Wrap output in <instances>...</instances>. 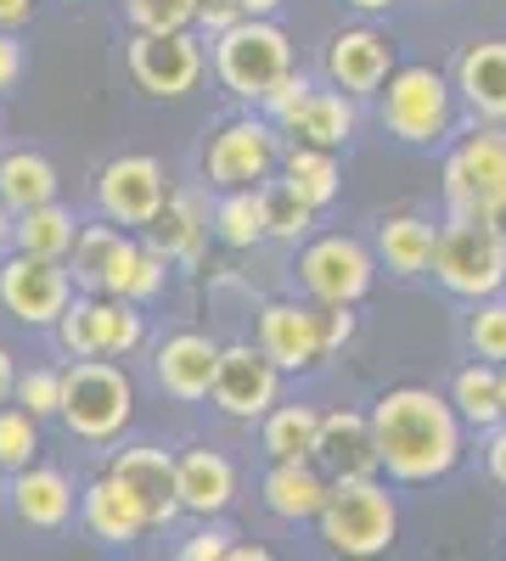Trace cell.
Returning <instances> with one entry per match:
<instances>
[{
    "label": "cell",
    "instance_id": "1",
    "mask_svg": "<svg viewBox=\"0 0 506 561\" xmlns=\"http://www.w3.org/2000/svg\"><path fill=\"white\" fill-rule=\"evenodd\" d=\"M372 438H378V472L400 489L445 483L468 455V421L456 415L450 393L434 388H389L372 410Z\"/></svg>",
    "mask_w": 506,
    "mask_h": 561
},
{
    "label": "cell",
    "instance_id": "2",
    "mask_svg": "<svg viewBox=\"0 0 506 561\" xmlns=\"http://www.w3.org/2000/svg\"><path fill=\"white\" fill-rule=\"evenodd\" d=\"M439 192L450 219H490L506 203V124L479 118L456 140L439 169Z\"/></svg>",
    "mask_w": 506,
    "mask_h": 561
},
{
    "label": "cell",
    "instance_id": "3",
    "mask_svg": "<svg viewBox=\"0 0 506 561\" xmlns=\"http://www.w3.org/2000/svg\"><path fill=\"white\" fill-rule=\"evenodd\" d=\"M321 539L333 556H383L400 539V505L383 478H338L321 505Z\"/></svg>",
    "mask_w": 506,
    "mask_h": 561
},
{
    "label": "cell",
    "instance_id": "4",
    "mask_svg": "<svg viewBox=\"0 0 506 561\" xmlns=\"http://www.w3.org/2000/svg\"><path fill=\"white\" fill-rule=\"evenodd\" d=\"M450 298H495L506 293V237L495 219H445L428 270Z\"/></svg>",
    "mask_w": 506,
    "mask_h": 561
},
{
    "label": "cell",
    "instance_id": "5",
    "mask_svg": "<svg viewBox=\"0 0 506 561\" xmlns=\"http://www.w3.org/2000/svg\"><path fill=\"white\" fill-rule=\"evenodd\" d=\"M378 118L400 147H434L456 124V84L439 68H394L378 90Z\"/></svg>",
    "mask_w": 506,
    "mask_h": 561
},
{
    "label": "cell",
    "instance_id": "6",
    "mask_svg": "<svg viewBox=\"0 0 506 561\" xmlns=\"http://www.w3.org/2000/svg\"><path fill=\"white\" fill-rule=\"evenodd\" d=\"M57 415L68 421V433H79L90 444H108V438H119L130 427L135 388H130V377L113 359L85 354V359H74L63 370V410Z\"/></svg>",
    "mask_w": 506,
    "mask_h": 561
},
{
    "label": "cell",
    "instance_id": "7",
    "mask_svg": "<svg viewBox=\"0 0 506 561\" xmlns=\"http://www.w3.org/2000/svg\"><path fill=\"white\" fill-rule=\"evenodd\" d=\"M288 68H293V45L270 18H237L232 28L214 34V73L237 102L259 107Z\"/></svg>",
    "mask_w": 506,
    "mask_h": 561
},
{
    "label": "cell",
    "instance_id": "8",
    "mask_svg": "<svg viewBox=\"0 0 506 561\" xmlns=\"http://www.w3.org/2000/svg\"><path fill=\"white\" fill-rule=\"evenodd\" d=\"M282 163V124L270 118H232L203 152V180L214 192H237V185H265L270 169Z\"/></svg>",
    "mask_w": 506,
    "mask_h": 561
},
{
    "label": "cell",
    "instance_id": "9",
    "mask_svg": "<svg viewBox=\"0 0 506 561\" xmlns=\"http://www.w3.org/2000/svg\"><path fill=\"white\" fill-rule=\"evenodd\" d=\"M378 280V253L355 237H315L299 253V287L315 304H360Z\"/></svg>",
    "mask_w": 506,
    "mask_h": 561
},
{
    "label": "cell",
    "instance_id": "10",
    "mask_svg": "<svg viewBox=\"0 0 506 561\" xmlns=\"http://www.w3.org/2000/svg\"><path fill=\"white\" fill-rule=\"evenodd\" d=\"M130 79L147 90V96L158 102H175L187 96V90H198L203 79V39L192 28H135L130 39Z\"/></svg>",
    "mask_w": 506,
    "mask_h": 561
},
{
    "label": "cell",
    "instance_id": "11",
    "mask_svg": "<svg viewBox=\"0 0 506 561\" xmlns=\"http://www.w3.org/2000/svg\"><path fill=\"white\" fill-rule=\"evenodd\" d=\"M57 337L74 359H85V354L119 359V354H130L135 343H142V309H135L130 298H108V293L79 298V304L68 298V309L57 320Z\"/></svg>",
    "mask_w": 506,
    "mask_h": 561
},
{
    "label": "cell",
    "instance_id": "12",
    "mask_svg": "<svg viewBox=\"0 0 506 561\" xmlns=\"http://www.w3.org/2000/svg\"><path fill=\"white\" fill-rule=\"evenodd\" d=\"M214 410L232 421H259L276 399H282V370L265 359L259 343H232L214 359V388H209Z\"/></svg>",
    "mask_w": 506,
    "mask_h": 561
},
{
    "label": "cell",
    "instance_id": "13",
    "mask_svg": "<svg viewBox=\"0 0 506 561\" xmlns=\"http://www.w3.org/2000/svg\"><path fill=\"white\" fill-rule=\"evenodd\" d=\"M74 287L63 259H34V253H12L0 264V309L23 325H57L68 309Z\"/></svg>",
    "mask_w": 506,
    "mask_h": 561
},
{
    "label": "cell",
    "instance_id": "14",
    "mask_svg": "<svg viewBox=\"0 0 506 561\" xmlns=\"http://www.w3.org/2000/svg\"><path fill=\"white\" fill-rule=\"evenodd\" d=\"M169 197V185H164V163L147 158V152H130V158H113L97 180V203L113 225H135V230H147L158 219Z\"/></svg>",
    "mask_w": 506,
    "mask_h": 561
},
{
    "label": "cell",
    "instance_id": "15",
    "mask_svg": "<svg viewBox=\"0 0 506 561\" xmlns=\"http://www.w3.org/2000/svg\"><path fill=\"white\" fill-rule=\"evenodd\" d=\"M142 242H130L119 225H90L74 237V280L90 293L108 298H130V280L142 270Z\"/></svg>",
    "mask_w": 506,
    "mask_h": 561
},
{
    "label": "cell",
    "instance_id": "16",
    "mask_svg": "<svg viewBox=\"0 0 506 561\" xmlns=\"http://www.w3.org/2000/svg\"><path fill=\"white\" fill-rule=\"evenodd\" d=\"M394 73V39L378 28H344L327 39V79L344 90V96L366 102L378 96L383 79Z\"/></svg>",
    "mask_w": 506,
    "mask_h": 561
},
{
    "label": "cell",
    "instance_id": "17",
    "mask_svg": "<svg viewBox=\"0 0 506 561\" xmlns=\"http://www.w3.org/2000/svg\"><path fill=\"white\" fill-rule=\"evenodd\" d=\"M259 348L276 370H310L327 359L315 304H265L259 309Z\"/></svg>",
    "mask_w": 506,
    "mask_h": 561
},
{
    "label": "cell",
    "instance_id": "18",
    "mask_svg": "<svg viewBox=\"0 0 506 561\" xmlns=\"http://www.w3.org/2000/svg\"><path fill=\"white\" fill-rule=\"evenodd\" d=\"M315 466H321L333 483H338V478H383V472H378L372 415H366V410H327V415H321Z\"/></svg>",
    "mask_w": 506,
    "mask_h": 561
},
{
    "label": "cell",
    "instance_id": "19",
    "mask_svg": "<svg viewBox=\"0 0 506 561\" xmlns=\"http://www.w3.org/2000/svg\"><path fill=\"white\" fill-rule=\"evenodd\" d=\"M108 472L147 505L153 528H169L180 517V483H175V455L158 449V444H142V449H119Z\"/></svg>",
    "mask_w": 506,
    "mask_h": 561
},
{
    "label": "cell",
    "instance_id": "20",
    "mask_svg": "<svg viewBox=\"0 0 506 561\" xmlns=\"http://www.w3.org/2000/svg\"><path fill=\"white\" fill-rule=\"evenodd\" d=\"M456 102L473 118H495L506 124V39H479L456 62Z\"/></svg>",
    "mask_w": 506,
    "mask_h": 561
},
{
    "label": "cell",
    "instance_id": "21",
    "mask_svg": "<svg viewBox=\"0 0 506 561\" xmlns=\"http://www.w3.org/2000/svg\"><path fill=\"white\" fill-rule=\"evenodd\" d=\"M79 517H85V528H90V539H102V545H135L147 528H153V517H147V505L135 500L113 472H102L97 483L85 489V500H79Z\"/></svg>",
    "mask_w": 506,
    "mask_h": 561
},
{
    "label": "cell",
    "instance_id": "22",
    "mask_svg": "<svg viewBox=\"0 0 506 561\" xmlns=\"http://www.w3.org/2000/svg\"><path fill=\"white\" fill-rule=\"evenodd\" d=\"M265 511L270 517H282V523H315L321 517V505H327L333 494V478L321 472L315 460H276L270 472H265Z\"/></svg>",
    "mask_w": 506,
    "mask_h": 561
},
{
    "label": "cell",
    "instance_id": "23",
    "mask_svg": "<svg viewBox=\"0 0 506 561\" xmlns=\"http://www.w3.org/2000/svg\"><path fill=\"white\" fill-rule=\"evenodd\" d=\"M214 359H220V343L203 337V332H175L164 348H158V388L180 404H198L209 399L214 388Z\"/></svg>",
    "mask_w": 506,
    "mask_h": 561
},
{
    "label": "cell",
    "instance_id": "24",
    "mask_svg": "<svg viewBox=\"0 0 506 561\" xmlns=\"http://www.w3.org/2000/svg\"><path fill=\"white\" fill-rule=\"evenodd\" d=\"M175 483H180V511L220 517L237 500V466L220 449H187V455H175Z\"/></svg>",
    "mask_w": 506,
    "mask_h": 561
},
{
    "label": "cell",
    "instance_id": "25",
    "mask_svg": "<svg viewBox=\"0 0 506 561\" xmlns=\"http://www.w3.org/2000/svg\"><path fill=\"white\" fill-rule=\"evenodd\" d=\"M282 129L293 140H304V147H327V152H344L355 140V96H344V90H310V96L282 118Z\"/></svg>",
    "mask_w": 506,
    "mask_h": 561
},
{
    "label": "cell",
    "instance_id": "26",
    "mask_svg": "<svg viewBox=\"0 0 506 561\" xmlns=\"http://www.w3.org/2000/svg\"><path fill=\"white\" fill-rule=\"evenodd\" d=\"M434 242H439V225L423 219V214H389L378 225V264L400 280H417L434 270Z\"/></svg>",
    "mask_w": 506,
    "mask_h": 561
},
{
    "label": "cell",
    "instance_id": "27",
    "mask_svg": "<svg viewBox=\"0 0 506 561\" xmlns=\"http://www.w3.org/2000/svg\"><path fill=\"white\" fill-rule=\"evenodd\" d=\"M450 404L468 421V433H490L506 421V365L473 359L450 377Z\"/></svg>",
    "mask_w": 506,
    "mask_h": 561
},
{
    "label": "cell",
    "instance_id": "28",
    "mask_svg": "<svg viewBox=\"0 0 506 561\" xmlns=\"http://www.w3.org/2000/svg\"><path fill=\"white\" fill-rule=\"evenodd\" d=\"M12 511H18V523L57 534L74 517V483L63 472H52V466H23L12 483Z\"/></svg>",
    "mask_w": 506,
    "mask_h": 561
},
{
    "label": "cell",
    "instance_id": "29",
    "mask_svg": "<svg viewBox=\"0 0 506 561\" xmlns=\"http://www.w3.org/2000/svg\"><path fill=\"white\" fill-rule=\"evenodd\" d=\"M259 444H265L270 460H315L321 410H310V404H282V399H276V404L259 415Z\"/></svg>",
    "mask_w": 506,
    "mask_h": 561
},
{
    "label": "cell",
    "instance_id": "30",
    "mask_svg": "<svg viewBox=\"0 0 506 561\" xmlns=\"http://www.w3.org/2000/svg\"><path fill=\"white\" fill-rule=\"evenodd\" d=\"M147 237H153V248H158L164 259L198 264V253H203V237H209V219H203L198 197H192V192H180V197H164L158 219L147 225Z\"/></svg>",
    "mask_w": 506,
    "mask_h": 561
},
{
    "label": "cell",
    "instance_id": "31",
    "mask_svg": "<svg viewBox=\"0 0 506 561\" xmlns=\"http://www.w3.org/2000/svg\"><path fill=\"white\" fill-rule=\"evenodd\" d=\"M282 180L293 185V192L321 214L327 203H338L344 192V169H338V152L327 147H304V140H293V152H282Z\"/></svg>",
    "mask_w": 506,
    "mask_h": 561
},
{
    "label": "cell",
    "instance_id": "32",
    "mask_svg": "<svg viewBox=\"0 0 506 561\" xmlns=\"http://www.w3.org/2000/svg\"><path fill=\"white\" fill-rule=\"evenodd\" d=\"M0 203H7L12 214L57 203V169L40 152H7L0 158Z\"/></svg>",
    "mask_w": 506,
    "mask_h": 561
},
{
    "label": "cell",
    "instance_id": "33",
    "mask_svg": "<svg viewBox=\"0 0 506 561\" xmlns=\"http://www.w3.org/2000/svg\"><path fill=\"white\" fill-rule=\"evenodd\" d=\"M74 214L57 208V203H40V208H23L18 225H12V242L18 253H34V259H68L74 253Z\"/></svg>",
    "mask_w": 506,
    "mask_h": 561
},
{
    "label": "cell",
    "instance_id": "34",
    "mask_svg": "<svg viewBox=\"0 0 506 561\" xmlns=\"http://www.w3.org/2000/svg\"><path fill=\"white\" fill-rule=\"evenodd\" d=\"M214 237L225 248H259L265 237V185H237V192H220L214 203Z\"/></svg>",
    "mask_w": 506,
    "mask_h": 561
},
{
    "label": "cell",
    "instance_id": "35",
    "mask_svg": "<svg viewBox=\"0 0 506 561\" xmlns=\"http://www.w3.org/2000/svg\"><path fill=\"white\" fill-rule=\"evenodd\" d=\"M315 225V208L293 192L288 180H265V237L270 242H304Z\"/></svg>",
    "mask_w": 506,
    "mask_h": 561
},
{
    "label": "cell",
    "instance_id": "36",
    "mask_svg": "<svg viewBox=\"0 0 506 561\" xmlns=\"http://www.w3.org/2000/svg\"><path fill=\"white\" fill-rule=\"evenodd\" d=\"M34 449H40V415H29L23 404H0V472H23L34 466Z\"/></svg>",
    "mask_w": 506,
    "mask_h": 561
},
{
    "label": "cell",
    "instance_id": "37",
    "mask_svg": "<svg viewBox=\"0 0 506 561\" xmlns=\"http://www.w3.org/2000/svg\"><path fill=\"white\" fill-rule=\"evenodd\" d=\"M468 348H473V359L506 365V293L473 304V314H468Z\"/></svg>",
    "mask_w": 506,
    "mask_h": 561
},
{
    "label": "cell",
    "instance_id": "38",
    "mask_svg": "<svg viewBox=\"0 0 506 561\" xmlns=\"http://www.w3.org/2000/svg\"><path fill=\"white\" fill-rule=\"evenodd\" d=\"M124 12H130V23H135V28L164 34V28H192L198 0H124Z\"/></svg>",
    "mask_w": 506,
    "mask_h": 561
},
{
    "label": "cell",
    "instance_id": "39",
    "mask_svg": "<svg viewBox=\"0 0 506 561\" xmlns=\"http://www.w3.org/2000/svg\"><path fill=\"white\" fill-rule=\"evenodd\" d=\"M12 393L29 415H57L63 410V370H29V377H18Z\"/></svg>",
    "mask_w": 506,
    "mask_h": 561
},
{
    "label": "cell",
    "instance_id": "40",
    "mask_svg": "<svg viewBox=\"0 0 506 561\" xmlns=\"http://www.w3.org/2000/svg\"><path fill=\"white\" fill-rule=\"evenodd\" d=\"M164 253L158 248H147L142 253V270H135V280H130V304H147V298H158L164 293Z\"/></svg>",
    "mask_w": 506,
    "mask_h": 561
},
{
    "label": "cell",
    "instance_id": "41",
    "mask_svg": "<svg viewBox=\"0 0 506 561\" xmlns=\"http://www.w3.org/2000/svg\"><path fill=\"white\" fill-rule=\"evenodd\" d=\"M243 12H237V0H198V18H192V28H203L209 39L220 34V28H232Z\"/></svg>",
    "mask_w": 506,
    "mask_h": 561
},
{
    "label": "cell",
    "instance_id": "42",
    "mask_svg": "<svg viewBox=\"0 0 506 561\" xmlns=\"http://www.w3.org/2000/svg\"><path fill=\"white\" fill-rule=\"evenodd\" d=\"M479 438H484V472L506 494V421H501V427H490V433H479Z\"/></svg>",
    "mask_w": 506,
    "mask_h": 561
},
{
    "label": "cell",
    "instance_id": "43",
    "mask_svg": "<svg viewBox=\"0 0 506 561\" xmlns=\"http://www.w3.org/2000/svg\"><path fill=\"white\" fill-rule=\"evenodd\" d=\"M225 539H232L225 528H203V534H192L187 545H180V556H187V561H214V556H225V550H232Z\"/></svg>",
    "mask_w": 506,
    "mask_h": 561
},
{
    "label": "cell",
    "instance_id": "44",
    "mask_svg": "<svg viewBox=\"0 0 506 561\" xmlns=\"http://www.w3.org/2000/svg\"><path fill=\"white\" fill-rule=\"evenodd\" d=\"M23 79V45L12 39V28H0V90H12Z\"/></svg>",
    "mask_w": 506,
    "mask_h": 561
},
{
    "label": "cell",
    "instance_id": "45",
    "mask_svg": "<svg viewBox=\"0 0 506 561\" xmlns=\"http://www.w3.org/2000/svg\"><path fill=\"white\" fill-rule=\"evenodd\" d=\"M34 18V0H0V28H23Z\"/></svg>",
    "mask_w": 506,
    "mask_h": 561
},
{
    "label": "cell",
    "instance_id": "46",
    "mask_svg": "<svg viewBox=\"0 0 506 561\" xmlns=\"http://www.w3.org/2000/svg\"><path fill=\"white\" fill-rule=\"evenodd\" d=\"M12 388H18V370H12V354L0 348V404L12 399Z\"/></svg>",
    "mask_w": 506,
    "mask_h": 561
},
{
    "label": "cell",
    "instance_id": "47",
    "mask_svg": "<svg viewBox=\"0 0 506 561\" xmlns=\"http://www.w3.org/2000/svg\"><path fill=\"white\" fill-rule=\"evenodd\" d=\"M276 7H282V0H237V12H243V18H270Z\"/></svg>",
    "mask_w": 506,
    "mask_h": 561
},
{
    "label": "cell",
    "instance_id": "48",
    "mask_svg": "<svg viewBox=\"0 0 506 561\" xmlns=\"http://www.w3.org/2000/svg\"><path fill=\"white\" fill-rule=\"evenodd\" d=\"M344 7H355V12H389V7H400V0H344Z\"/></svg>",
    "mask_w": 506,
    "mask_h": 561
},
{
    "label": "cell",
    "instance_id": "49",
    "mask_svg": "<svg viewBox=\"0 0 506 561\" xmlns=\"http://www.w3.org/2000/svg\"><path fill=\"white\" fill-rule=\"evenodd\" d=\"M225 556H237V561H265V550H259V545H232Z\"/></svg>",
    "mask_w": 506,
    "mask_h": 561
},
{
    "label": "cell",
    "instance_id": "50",
    "mask_svg": "<svg viewBox=\"0 0 506 561\" xmlns=\"http://www.w3.org/2000/svg\"><path fill=\"white\" fill-rule=\"evenodd\" d=\"M12 237V219H7V203H0V242Z\"/></svg>",
    "mask_w": 506,
    "mask_h": 561
},
{
    "label": "cell",
    "instance_id": "51",
    "mask_svg": "<svg viewBox=\"0 0 506 561\" xmlns=\"http://www.w3.org/2000/svg\"><path fill=\"white\" fill-rule=\"evenodd\" d=\"M490 219H495V225H501V237H506V203H501V208H495V214H490Z\"/></svg>",
    "mask_w": 506,
    "mask_h": 561
},
{
    "label": "cell",
    "instance_id": "52",
    "mask_svg": "<svg viewBox=\"0 0 506 561\" xmlns=\"http://www.w3.org/2000/svg\"><path fill=\"white\" fill-rule=\"evenodd\" d=\"M423 7H450V0H423Z\"/></svg>",
    "mask_w": 506,
    "mask_h": 561
}]
</instances>
